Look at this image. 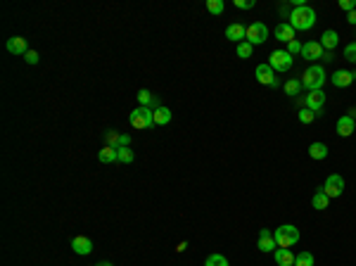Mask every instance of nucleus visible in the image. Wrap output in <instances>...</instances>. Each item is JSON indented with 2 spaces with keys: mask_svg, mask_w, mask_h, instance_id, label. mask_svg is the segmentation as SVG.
<instances>
[{
  "mask_svg": "<svg viewBox=\"0 0 356 266\" xmlns=\"http://www.w3.org/2000/svg\"><path fill=\"white\" fill-rule=\"evenodd\" d=\"M287 19H290V27L294 31H309L316 24V10L309 8V5H301V8H294Z\"/></svg>",
  "mask_w": 356,
  "mask_h": 266,
  "instance_id": "1",
  "label": "nucleus"
},
{
  "mask_svg": "<svg viewBox=\"0 0 356 266\" xmlns=\"http://www.w3.org/2000/svg\"><path fill=\"white\" fill-rule=\"evenodd\" d=\"M325 79H328V76H325V69L320 65H313L301 76V88H306V91H320Z\"/></svg>",
  "mask_w": 356,
  "mask_h": 266,
  "instance_id": "2",
  "label": "nucleus"
},
{
  "mask_svg": "<svg viewBox=\"0 0 356 266\" xmlns=\"http://www.w3.org/2000/svg\"><path fill=\"white\" fill-rule=\"evenodd\" d=\"M128 121L138 131L150 129V126H155V110H150V107H136V110L128 114Z\"/></svg>",
  "mask_w": 356,
  "mask_h": 266,
  "instance_id": "3",
  "label": "nucleus"
},
{
  "mask_svg": "<svg viewBox=\"0 0 356 266\" xmlns=\"http://www.w3.org/2000/svg\"><path fill=\"white\" fill-rule=\"evenodd\" d=\"M273 238H275V242H278V247H292V245L299 242V228L292 226V223H285L280 228H275Z\"/></svg>",
  "mask_w": 356,
  "mask_h": 266,
  "instance_id": "4",
  "label": "nucleus"
},
{
  "mask_svg": "<svg viewBox=\"0 0 356 266\" xmlns=\"http://www.w3.org/2000/svg\"><path fill=\"white\" fill-rule=\"evenodd\" d=\"M247 43H252V46H264L266 41H268V27L261 24V22H252L249 27H247Z\"/></svg>",
  "mask_w": 356,
  "mask_h": 266,
  "instance_id": "5",
  "label": "nucleus"
},
{
  "mask_svg": "<svg viewBox=\"0 0 356 266\" xmlns=\"http://www.w3.org/2000/svg\"><path fill=\"white\" fill-rule=\"evenodd\" d=\"M268 65L273 67V72H290L292 67V55L287 50H273L268 55Z\"/></svg>",
  "mask_w": 356,
  "mask_h": 266,
  "instance_id": "6",
  "label": "nucleus"
},
{
  "mask_svg": "<svg viewBox=\"0 0 356 266\" xmlns=\"http://www.w3.org/2000/svg\"><path fill=\"white\" fill-rule=\"evenodd\" d=\"M299 105H304L306 110L320 114L323 105H325V93L323 91H309V95H301L299 98Z\"/></svg>",
  "mask_w": 356,
  "mask_h": 266,
  "instance_id": "7",
  "label": "nucleus"
},
{
  "mask_svg": "<svg viewBox=\"0 0 356 266\" xmlns=\"http://www.w3.org/2000/svg\"><path fill=\"white\" fill-rule=\"evenodd\" d=\"M320 190L328 195L330 200H332V197H339V195L344 193V178H342L339 174H330L328 178H325V183H323Z\"/></svg>",
  "mask_w": 356,
  "mask_h": 266,
  "instance_id": "8",
  "label": "nucleus"
},
{
  "mask_svg": "<svg viewBox=\"0 0 356 266\" xmlns=\"http://www.w3.org/2000/svg\"><path fill=\"white\" fill-rule=\"evenodd\" d=\"M256 81L261 83V86H271V88H278L280 83H278V79H275V72L273 67L268 65V62H264V65L256 67Z\"/></svg>",
  "mask_w": 356,
  "mask_h": 266,
  "instance_id": "9",
  "label": "nucleus"
},
{
  "mask_svg": "<svg viewBox=\"0 0 356 266\" xmlns=\"http://www.w3.org/2000/svg\"><path fill=\"white\" fill-rule=\"evenodd\" d=\"M323 46H320V41H309V43H304L301 46V57L304 60H309V62H313V60H318V57H323Z\"/></svg>",
  "mask_w": 356,
  "mask_h": 266,
  "instance_id": "10",
  "label": "nucleus"
},
{
  "mask_svg": "<svg viewBox=\"0 0 356 266\" xmlns=\"http://www.w3.org/2000/svg\"><path fill=\"white\" fill-rule=\"evenodd\" d=\"M332 86L335 88H347V86H351V83L356 81V72H347V69H337V72L332 74Z\"/></svg>",
  "mask_w": 356,
  "mask_h": 266,
  "instance_id": "11",
  "label": "nucleus"
},
{
  "mask_svg": "<svg viewBox=\"0 0 356 266\" xmlns=\"http://www.w3.org/2000/svg\"><path fill=\"white\" fill-rule=\"evenodd\" d=\"M259 249L261 252H275L278 249V242H275V238H273V233L271 230H266V228H261V233H259Z\"/></svg>",
  "mask_w": 356,
  "mask_h": 266,
  "instance_id": "12",
  "label": "nucleus"
},
{
  "mask_svg": "<svg viewBox=\"0 0 356 266\" xmlns=\"http://www.w3.org/2000/svg\"><path fill=\"white\" fill-rule=\"evenodd\" d=\"M72 249L76 252V254L86 257V254H91L93 252V240L86 238V235H76V238L72 240Z\"/></svg>",
  "mask_w": 356,
  "mask_h": 266,
  "instance_id": "13",
  "label": "nucleus"
},
{
  "mask_svg": "<svg viewBox=\"0 0 356 266\" xmlns=\"http://www.w3.org/2000/svg\"><path fill=\"white\" fill-rule=\"evenodd\" d=\"M354 129H356V119H351L349 114H344V117H339L337 119V136L349 138L351 133H354Z\"/></svg>",
  "mask_w": 356,
  "mask_h": 266,
  "instance_id": "14",
  "label": "nucleus"
},
{
  "mask_svg": "<svg viewBox=\"0 0 356 266\" xmlns=\"http://www.w3.org/2000/svg\"><path fill=\"white\" fill-rule=\"evenodd\" d=\"M294 31L292 27H290V22H280L278 27H275V38L280 41V43H290V41H294Z\"/></svg>",
  "mask_w": 356,
  "mask_h": 266,
  "instance_id": "15",
  "label": "nucleus"
},
{
  "mask_svg": "<svg viewBox=\"0 0 356 266\" xmlns=\"http://www.w3.org/2000/svg\"><path fill=\"white\" fill-rule=\"evenodd\" d=\"M8 53H12V55H27L29 53V48H27V41L22 36H12L8 38Z\"/></svg>",
  "mask_w": 356,
  "mask_h": 266,
  "instance_id": "16",
  "label": "nucleus"
},
{
  "mask_svg": "<svg viewBox=\"0 0 356 266\" xmlns=\"http://www.w3.org/2000/svg\"><path fill=\"white\" fill-rule=\"evenodd\" d=\"M226 38L233 41V43H242V41L247 38V27H242V24H228V29H226Z\"/></svg>",
  "mask_w": 356,
  "mask_h": 266,
  "instance_id": "17",
  "label": "nucleus"
},
{
  "mask_svg": "<svg viewBox=\"0 0 356 266\" xmlns=\"http://www.w3.org/2000/svg\"><path fill=\"white\" fill-rule=\"evenodd\" d=\"M337 43H339V36H337V31H332V29H328V31L320 36V46H323L325 53H332V50L337 48Z\"/></svg>",
  "mask_w": 356,
  "mask_h": 266,
  "instance_id": "18",
  "label": "nucleus"
},
{
  "mask_svg": "<svg viewBox=\"0 0 356 266\" xmlns=\"http://www.w3.org/2000/svg\"><path fill=\"white\" fill-rule=\"evenodd\" d=\"M275 261H278V266H294V254L290 247H278L273 252Z\"/></svg>",
  "mask_w": 356,
  "mask_h": 266,
  "instance_id": "19",
  "label": "nucleus"
},
{
  "mask_svg": "<svg viewBox=\"0 0 356 266\" xmlns=\"http://www.w3.org/2000/svg\"><path fill=\"white\" fill-rule=\"evenodd\" d=\"M98 159H100L102 164H112V162H119V152H117V147H110V145H105L98 152Z\"/></svg>",
  "mask_w": 356,
  "mask_h": 266,
  "instance_id": "20",
  "label": "nucleus"
},
{
  "mask_svg": "<svg viewBox=\"0 0 356 266\" xmlns=\"http://www.w3.org/2000/svg\"><path fill=\"white\" fill-rule=\"evenodd\" d=\"M138 102H140V107H150V110H152V107H159V102L155 100V95H152V93L147 91V88H143V91H138Z\"/></svg>",
  "mask_w": 356,
  "mask_h": 266,
  "instance_id": "21",
  "label": "nucleus"
},
{
  "mask_svg": "<svg viewBox=\"0 0 356 266\" xmlns=\"http://www.w3.org/2000/svg\"><path fill=\"white\" fill-rule=\"evenodd\" d=\"M309 157L311 159H325V157H328V145H325V143H311Z\"/></svg>",
  "mask_w": 356,
  "mask_h": 266,
  "instance_id": "22",
  "label": "nucleus"
},
{
  "mask_svg": "<svg viewBox=\"0 0 356 266\" xmlns=\"http://www.w3.org/2000/svg\"><path fill=\"white\" fill-rule=\"evenodd\" d=\"M171 121V110L169 107H157L155 110V124L157 126H166Z\"/></svg>",
  "mask_w": 356,
  "mask_h": 266,
  "instance_id": "23",
  "label": "nucleus"
},
{
  "mask_svg": "<svg viewBox=\"0 0 356 266\" xmlns=\"http://www.w3.org/2000/svg\"><path fill=\"white\" fill-rule=\"evenodd\" d=\"M311 204H313V209H318V211H323V209H328V204H330V197L323 190H318V193L313 195V200H311Z\"/></svg>",
  "mask_w": 356,
  "mask_h": 266,
  "instance_id": "24",
  "label": "nucleus"
},
{
  "mask_svg": "<svg viewBox=\"0 0 356 266\" xmlns=\"http://www.w3.org/2000/svg\"><path fill=\"white\" fill-rule=\"evenodd\" d=\"M204 266H230V264H228V259L223 257V254H219V252H214V254H209V257H207Z\"/></svg>",
  "mask_w": 356,
  "mask_h": 266,
  "instance_id": "25",
  "label": "nucleus"
},
{
  "mask_svg": "<svg viewBox=\"0 0 356 266\" xmlns=\"http://www.w3.org/2000/svg\"><path fill=\"white\" fill-rule=\"evenodd\" d=\"M285 93L287 95H299V91H301V81L299 79H290V81H285Z\"/></svg>",
  "mask_w": 356,
  "mask_h": 266,
  "instance_id": "26",
  "label": "nucleus"
},
{
  "mask_svg": "<svg viewBox=\"0 0 356 266\" xmlns=\"http://www.w3.org/2000/svg\"><path fill=\"white\" fill-rule=\"evenodd\" d=\"M207 10H209V15H223V10H226V5H223V0H207Z\"/></svg>",
  "mask_w": 356,
  "mask_h": 266,
  "instance_id": "27",
  "label": "nucleus"
},
{
  "mask_svg": "<svg viewBox=\"0 0 356 266\" xmlns=\"http://www.w3.org/2000/svg\"><path fill=\"white\" fill-rule=\"evenodd\" d=\"M294 266H313V254L311 252H299L294 257Z\"/></svg>",
  "mask_w": 356,
  "mask_h": 266,
  "instance_id": "28",
  "label": "nucleus"
},
{
  "mask_svg": "<svg viewBox=\"0 0 356 266\" xmlns=\"http://www.w3.org/2000/svg\"><path fill=\"white\" fill-rule=\"evenodd\" d=\"M252 50H254V46H252V43H247V41L237 43V57H242V60L252 57Z\"/></svg>",
  "mask_w": 356,
  "mask_h": 266,
  "instance_id": "29",
  "label": "nucleus"
},
{
  "mask_svg": "<svg viewBox=\"0 0 356 266\" xmlns=\"http://www.w3.org/2000/svg\"><path fill=\"white\" fill-rule=\"evenodd\" d=\"M117 152H119V162H121V164H131V162H133L131 147H117Z\"/></svg>",
  "mask_w": 356,
  "mask_h": 266,
  "instance_id": "30",
  "label": "nucleus"
},
{
  "mask_svg": "<svg viewBox=\"0 0 356 266\" xmlns=\"http://www.w3.org/2000/svg\"><path fill=\"white\" fill-rule=\"evenodd\" d=\"M316 117H318V114H316V112H311V110H306V107H301L299 110V121L301 124H313Z\"/></svg>",
  "mask_w": 356,
  "mask_h": 266,
  "instance_id": "31",
  "label": "nucleus"
},
{
  "mask_svg": "<svg viewBox=\"0 0 356 266\" xmlns=\"http://www.w3.org/2000/svg\"><path fill=\"white\" fill-rule=\"evenodd\" d=\"M119 138H121V133H117V131H107L105 133V143L110 147H119Z\"/></svg>",
  "mask_w": 356,
  "mask_h": 266,
  "instance_id": "32",
  "label": "nucleus"
},
{
  "mask_svg": "<svg viewBox=\"0 0 356 266\" xmlns=\"http://www.w3.org/2000/svg\"><path fill=\"white\" fill-rule=\"evenodd\" d=\"M344 60H349V62H354V65H356V41H354V43H349V46L344 48Z\"/></svg>",
  "mask_w": 356,
  "mask_h": 266,
  "instance_id": "33",
  "label": "nucleus"
},
{
  "mask_svg": "<svg viewBox=\"0 0 356 266\" xmlns=\"http://www.w3.org/2000/svg\"><path fill=\"white\" fill-rule=\"evenodd\" d=\"M301 46H304V43H299V41L294 38V41L287 43V53H290V55H297V53H301Z\"/></svg>",
  "mask_w": 356,
  "mask_h": 266,
  "instance_id": "34",
  "label": "nucleus"
},
{
  "mask_svg": "<svg viewBox=\"0 0 356 266\" xmlns=\"http://www.w3.org/2000/svg\"><path fill=\"white\" fill-rule=\"evenodd\" d=\"M235 8L237 10H252L254 8V0H235Z\"/></svg>",
  "mask_w": 356,
  "mask_h": 266,
  "instance_id": "35",
  "label": "nucleus"
},
{
  "mask_svg": "<svg viewBox=\"0 0 356 266\" xmlns=\"http://www.w3.org/2000/svg\"><path fill=\"white\" fill-rule=\"evenodd\" d=\"M24 60H27V62H29V65H36V62H38V60H41V55H38V53H36V50H29V53H27V55H24Z\"/></svg>",
  "mask_w": 356,
  "mask_h": 266,
  "instance_id": "36",
  "label": "nucleus"
},
{
  "mask_svg": "<svg viewBox=\"0 0 356 266\" xmlns=\"http://www.w3.org/2000/svg\"><path fill=\"white\" fill-rule=\"evenodd\" d=\"M339 8L347 10V12H354V10H356V3H354V0H339Z\"/></svg>",
  "mask_w": 356,
  "mask_h": 266,
  "instance_id": "37",
  "label": "nucleus"
},
{
  "mask_svg": "<svg viewBox=\"0 0 356 266\" xmlns=\"http://www.w3.org/2000/svg\"><path fill=\"white\" fill-rule=\"evenodd\" d=\"M131 145V136L128 133H121V138H119V147H128Z\"/></svg>",
  "mask_w": 356,
  "mask_h": 266,
  "instance_id": "38",
  "label": "nucleus"
},
{
  "mask_svg": "<svg viewBox=\"0 0 356 266\" xmlns=\"http://www.w3.org/2000/svg\"><path fill=\"white\" fill-rule=\"evenodd\" d=\"M347 22H349V24H354V27H356V10H354V12H349V15H347Z\"/></svg>",
  "mask_w": 356,
  "mask_h": 266,
  "instance_id": "39",
  "label": "nucleus"
},
{
  "mask_svg": "<svg viewBox=\"0 0 356 266\" xmlns=\"http://www.w3.org/2000/svg\"><path fill=\"white\" fill-rule=\"evenodd\" d=\"M188 249V242H178V247H176V252H185Z\"/></svg>",
  "mask_w": 356,
  "mask_h": 266,
  "instance_id": "40",
  "label": "nucleus"
},
{
  "mask_svg": "<svg viewBox=\"0 0 356 266\" xmlns=\"http://www.w3.org/2000/svg\"><path fill=\"white\" fill-rule=\"evenodd\" d=\"M320 60H323V62H330V60H332V53H323V57H320Z\"/></svg>",
  "mask_w": 356,
  "mask_h": 266,
  "instance_id": "41",
  "label": "nucleus"
},
{
  "mask_svg": "<svg viewBox=\"0 0 356 266\" xmlns=\"http://www.w3.org/2000/svg\"><path fill=\"white\" fill-rule=\"evenodd\" d=\"M98 266H112V264H110V261H100V264H98Z\"/></svg>",
  "mask_w": 356,
  "mask_h": 266,
  "instance_id": "42",
  "label": "nucleus"
}]
</instances>
